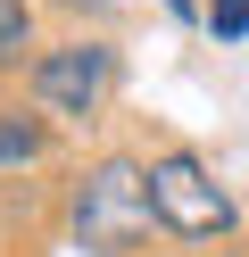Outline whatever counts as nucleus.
Returning a JSON list of instances; mask_svg holds the SVG:
<instances>
[{
  "label": "nucleus",
  "mask_w": 249,
  "mask_h": 257,
  "mask_svg": "<svg viewBox=\"0 0 249 257\" xmlns=\"http://www.w3.org/2000/svg\"><path fill=\"white\" fill-rule=\"evenodd\" d=\"M66 216H75V240H83V249H100V257L141 249V240L158 232V216H149V166H141V158H125V150H108L100 166H83Z\"/></svg>",
  "instance_id": "1"
},
{
  "label": "nucleus",
  "mask_w": 249,
  "mask_h": 257,
  "mask_svg": "<svg viewBox=\"0 0 249 257\" xmlns=\"http://www.w3.org/2000/svg\"><path fill=\"white\" fill-rule=\"evenodd\" d=\"M149 216L175 240H224L241 224V207H232V191L216 183V166L199 150H158L149 158Z\"/></svg>",
  "instance_id": "2"
},
{
  "label": "nucleus",
  "mask_w": 249,
  "mask_h": 257,
  "mask_svg": "<svg viewBox=\"0 0 249 257\" xmlns=\"http://www.w3.org/2000/svg\"><path fill=\"white\" fill-rule=\"evenodd\" d=\"M25 91H33V116H58V124H92L116 91V50L108 42H58L25 67Z\"/></svg>",
  "instance_id": "3"
},
{
  "label": "nucleus",
  "mask_w": 249,
  "mask_h": 257,
  "mask_svg": "<svg viewBox=\"0 0 249 257\" xmlns=\"http://www.w3.org/2000/svg\"><path fill=\"white\" fill-rule=\"evenodd\" d=\"M42 158H50V124L33 116V108H0V174L42 166Z\"/></svg>",
  "instance_id": "4"
},
{
  "label": "nucleus",
  "mask_w": 249,
  "mask_h": 257,
  "mask_svg": "<svg viewBox=\"0 0 249 257\" xmlns=\"http://www.w3.org/2000/svg\"><path fill=\"white\" fill-rule=\"evenodd\" d=\"M33 50V0H0V67Z\"/></svg>",
  "instance_id": "5"
},
{
  "label": "nucleus",
  "mask_w": 249,
  "mask_h": 257,
  "mask_svg": "<svg viewBox=\"0 0 249 257\" xmlns=\"http://www.w3.org/2000/svg\"><path fill=\"white\" fill-rule=\"evenodd\" d=\"M199 25H208L216 42H241V34H249V0H208V9H199Z\"/></svg>",
  "instance_id": "6"
},
{
  "label": "nucleus",
  "mask_w": 249,
  "mask_h": 257,
  "mask_svg": "<svg viewBox=\"0 0 249 257\" xmlns=\"http://www.w3.org/2000/svg\"><path fill=\"white\" fill-rule=\"evenodd\" d=\"M166 17H183V25H191V17H199V9H191V0H166Z\"/></svg>",
  "instance_id": "7"
}]
</instances>
